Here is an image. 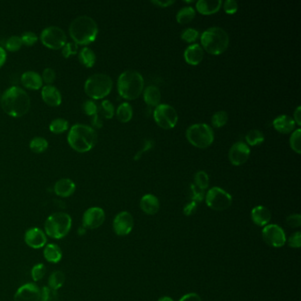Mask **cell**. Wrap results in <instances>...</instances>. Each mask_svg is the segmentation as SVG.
<instances>
[{
	"mask_svg": "<svg viewBox=\"0 0 301 301\" xmlns=\"http://www.w3.org/2000/svg\"><path fill=\"white\" fill-rule=\"evenodd\" d=\"M1 106L5 113L14 118L24 116L30 109V97L22 87L13 86L1 96Z\"/></svg>",
	"mask_w": 301,
	"mask_h": 301,
	"instance_id": "obj_1",
	"label": "cell"
},
{
	"mask_svg": "<svg viewBox=\"0 0 301 301\" xmlns=\"http://www.w3.org/2000/svg\"><path fill=\"white\" fill-rule=\"evenodd\" d=\"M67 142L77 152H88L97 142V134L93 127L84 124H75L70 129Z\"/></svg>",
	"mask_w": 301,
	"mask_h": 301,
	"instance_id": "obj_2",
	"label": "cell"
},
{
	"mask_svg": "<svg viewBox=\"0 0 301 301\" xmlns=\"http://www.w3.org/2000/svg\"><path fill=\"white\" fill-rule=\"evenodd\" d=\"M69 33L75 44L87 45L96 39L98 26L89 16L81 15L71 22Z\"/></svg>",
	"mask_w": 301,
	"mask_h": 301,
	"instance_id": "obj_3",
	"label": "cell"
},
{
	"mask_svg": "<svg viewBox=\"0 0 301 301\" xmlns=\"http://www.w3.org/2000/svg\"><path fill=\"white\" fill-rule=\"evenodd\" d=\"M144 88V80L141 73L127 70L120 74L118 80V91L120 96L127 100H135Z\"/></svg>",
	"mask_w": 301,
	"mask_h": 301,
	"instance_id": "obj_4",
	"label": "cell"
},
{
	"mask_svg": "<svg viewBox=\"0 0 301 301\" xmlns=\"http://www.w3.org/2000/svg\"><path fill=\"white\" fill-rule=\"evenodd\" d=\"M200 42L204 50L209 53L220 55L227 50L230 38L225 29L219 27H212L203 33Z\"/></svg>",
	"mask_w": 301,
	"mask_h": 301,
	"instance_id": "obj_5",
	"label": "cell"
},
{
	"mask_svg": "<svg viewBox=\"0 0 301 301\" xmlns=\"http://www.w3.org/2000/svg\"><path fill=\"white\" fill-rule=\"evenodd\" d=\"M72 228V218L65 212H56L48 217L44 223V232L46 236L55 240L65 238Z\"/></svg>",
	"mask_w": 301,
	"mask_h": 301,
	"instance_id": "obj_6",
	"label": "cell"
},
{
	"mask_svg": "<svg viewBox=\"0 0 301 301\" xmlns=\"http://www.w3.org/2000/svg\"><path fill=\"white\" fill-rule=\"evenodd\" d=\"M112 78L105 73H94L88 77L84 85L85 93L92 99L106 97L113 89Z\"/></svg>",
	"mask_w": 301,
	"mask_h": 301,
	"instance_id": "obj_7",
	"label": "cell"
},
{
	"mask_svg": "<svg viewBox=\"0 0 301 301\" xmlns=\"http://www.w3.org/2000/svg\"><path fill=\"white\" fill-rule=\"evenodd\" d=\"M185 136L192 146L199 149H206L214 142V133L207 124L192 125L186 130Z\"/></svg>",
	"mask_w": 301,
	"mask_h": 301,
	"instance_id": "obj_8",
	"label": "cell"
},
{
	"mask_svg": "<svg viewBox=\"0 0 301 301\" xmlns=\"http://www.w3.org/2000/svg\"><path fill=\"white\" fill-rule=\"evenodd\" d=\"M205 199L208 207L211 208L213 211H226L232 204V195L218 186L212 187L208 191Z\"/></svg>",
	"mask_w": 301,
	"mask_h": 301,
	"instance_id": "obj_9",
	"label": "cell"
},
{
	"mask_svg": "<svg viewBox=\"0 0 301 301\" xmlns=\"http://www.w3.org/2000/svg\"><path fill=\"white\" fill-rule=\"evenodd\" d=\"M40 39L44 46L51 50H59L66 44V35L57 26L47 27L41 33Z\"/></svg>",
	"mask_w": 301,
	"mask_h": 301,
	"instance_id": "obj_10",
	"label": "cell"
},
{
	"mask_svg": "<svg viewBox=\"0 0 301 301\" xmlns=\"http://www.w3.org/2000/svg\"><path fill=\"white\" fill-rule=\"evenodd\" d=\"M154 119L156 123L163 129H171L178 123V113L172 106L159 105L154 111Z\"/></svg>",
	"mask_w": 301,
	"mask_h": 301,
	"instance_id": "obj_11",
	"label": "cell"
},
{
	"mask_svg": "<svg viewBox=\"0 0 301 301\" xmlns=\"http://www.w3.org/2000/svg\"><path fill=\"white\" fill-rule=\"evenodd\" d=\"M261 236L265 243L269 247H282L286 243V235L282 227L277 225H266L261 231Z\"/></svg>",
	"mask_w": 301,
	"mask_h": 301,
	"instance_id": "obj_12",
	"label": "cell"
},
{
	"mask_svg": "<svg viewBox=\"0 0 301 301\" xmlns=\"http://www.w3.org/2000/svg\"><path fill=\"white\" fill-rule=\"evenodd\" d=\"M134 218L127 211L120 212L113 219V231L118 236H127L128 234H130L134 229Z\"/></svg>",
	"mask_w": 301,
	"mask_h": 301,
	"instance_id": "obj_13",
	"label": "cell"
},
{
	"mask_svg": "<svg viewBox=\"0 0 301 301\" xmlns=\"http://www.w3.org/2000/svg\"><path fill=\"white\" fill-rule=\"evenodd\" d=\"M106 221V212L100 207H91L84 212L81 225L87 230H94Z\"/></svg>",
	"mask_w": 301,
	"mask_h": 301,
	"instance_id": "obj_14",
	"label": "cell"
},
{
	"mask_svg": "<svg viewBox=\"0 0 301 301\" xmlns=\"http://www.w3.org/2000/svg\"><path fill=\"white\" fill-rule=\"evenodd\" d=\"M250 149L246 143L241 142H236L229 150V160L233 165L240 166L247 163L250 156Z\"/></svg>",
	"mask_w": 301,
	"mask_h": 301,
	"instance_id": "obj_15",
	"label": "cell"
},
{
	"mask_svg": "<svg viewBox=\"0 0 301 301\" xmlns=\"http://www.w3.org/2000/svg\"><path fill=\"white\" fill-rule=\"evenodd\" d=\"M24 241L27 246L33 249L44 248L47 244V236L42 229L32 227L26 231L24 234Z\"/></svg>",
	"mask_w": 301,
	"mask_h": 301,
	"instance_id": "obj_16",
	"label": "cell"
},
{
	"mask_svg": "<svg viewBox=\"0 0 301 301\" xmlns=\"http://www.w3.org/2000/svg\"><path fill=\"white\" fill-rule=\"evenodd\" d=\"M41 289L35 283H27L16 290L15 301H40Z\"/></svg>",
	"mask_w": 301,
	"mask_h": 301,
	"instance_id": "obj_17",
	"label": "cell"
},
{
	"mask_svg": "<svg viewBox=\"0 0 301 301\" xmlns=\"http://www.w3.org/2000/svg\"><path fill=\"white\" fill-rule=\"evenodd\" d=\"M42 98L48 106H59L62 103V95L57 87L52 85H46L42 88Z\"/></svg>",
	"mask_w": 301,
	"mask_h": 301,
	"instance_id": "obj_18",
	"label": "cell"
},
{
	"mask_svg": "<svg viewBox=\"0 0 301 301\" xmlns=\"http://www.w3.org/2000/svg\"><path fill=\"white\" fill-rule=\"evenodd\" d=\"M251 218L255 225L264 227L269 225V222L271 220V212L265 206H256L252 210Z\"/></svg>",
	"mask_w": 301,
	"mask_h": 301,
	"instance_id": "obj_19",
	"label": "cell"
},
{
	"mask_svg": "<svg viewBox=\"0 0 301 301\" xmlns=\"http://www.w3.org/2000/svg\"><path fill=\"white\" fill-rule=\"evenodd\" d=\"M75 190H76L75 183L70 178H61L55 183V193L62 198H67L73 195Z\"/></svg>",
	"mask_w": 301,
	"mask_h": 301,
	"instance_id": "obj_20",
	"label": "cell"
},
{
	"mask_svg": "<svg viewBox=\"0 0 301 301\" xmlns=\"http://www.w3.org/2000/svg\"><path fill=\"white\" fill-rule=\"evenodd\" d=\"M140 207L145 214L154 216L159 211V199L156 195L148 193V194L142 196L141 202H140Z\"/></svg>",
	"mask_w": 301,
	"mask_h": 301,
	"instance_id": "obj_21",
	"label": "cell"
},
{
	"mask_svg": "<svg viewBox=\"0 0 301 301\" xmlns=\"http://www.w3.org/2000/svg\"><path fill=\"white\" fill-rule=\"evenodd\" d=\"M204 50L199 44H194L185 49L184 57L189 65H199L204 59Z\"/></svg>",
	"mask_w": 301,
	"mask_h": 301,
	"instance_id": "obj_22",
	"label": "cell"
},
{
	"mask_svg": "<svg viewBox=\"0 0 301 301\" xmlns=\"http://www.w3.org/2000/svg\"><path fill=\"white\" fill-rule=\"evenodd\" d=\"M22 82L24 87L37 90L43 87V79L39 73L35 71H27L22 75Z\"/></svg>",
	"mask_w": 301,
	"mask_h": 301,
	"instance_id": "obj_23",
	"label": "cell"
},
{
	"mask_svg": "<svg viewBox=\"0 0 301 301\" xmlns=\"http://www.w3.org/2000/svg\"><path fill=\"white\" fill-rule=\"evenodd\" d=\"M222 5L223 2L221 0H199L196 3V9L202 15H214L220 10Z\"/></svg>",
	"mask_w": 301,
	"mask_h": 301,
	"instance_id": "obj_24",
	"label": "cell"
},
{
	"mask_svg": "<svg viewBox=\"0 0 301 301\" xmlns=\"http://www.w3.org/2000/svg\"><path fill=\"white\" fill-rule=\"evenodd\" d=\"M295 122L293 119L287 115H281L276 118L273 121L274 128L281 134H289L294 130Z\"/></svg>",
	"mask_w": 301,
	"mask_h": 301,
	"instance_id": "obj_25",
	"label": "cell"
},
{
	"mask_svg": "<svg viewBox=\"0 0 301 301\" xmlns=\"http://www.w3.org/2000/svg\"><path fill=\"white\" fill-rule=\"evenodd\" d=\"M61 248L54 243L46 244L44 247V257L50 263H58L62 260Z\"/></svg>",
	"mask_w": 301,
	"mask_h": 301,
	"instance_id": "obj_26",
	"label": "cell"
},
{
	"mask_svg": "<svg viewBox=\"0 0 301 301\" xmlns=\"http://www.w3.org/2000/svg\"><path fill=\"white\" fill-rule=\"evenodd\" d=\"M143 98L149 106H158L161 101V92L156 86H149L143 91Z\"/></svg>",
	"mask_w": 301,
	"mask_h": 301,
	"instance_id": "obj_27",
	"label": "cell"
},
{
	"mask_svg": "<svg viewBox=\"0 0 301 301\" xmlns=\"http://www.w3.org/2000/svg\"><path fill=\"white\" fill-rule=\"evenodd\" d=\"M79 60L80 64L86 66L87 68L93 67L96 60V56L90 48L84 47L80 50L79 53Z\"/></svg>",
	"mask_w": 301,
	"mask_h": 301,
	"instance_id": "obj_28",
	"label": "cell"
},
{
	"mask_svg": "<svg viewBox=\"0 0 301 301\" xmlns=\"http://www.w3.org/2000/svg\"><path fill=\"white\" fill-rule=\"evenodd\" d=\"M65 276L60 270H55L51 273L48 279V286L54 290H58L65 284Z\"/></svg>",
	"mask_w": 301,
	"mask_h": 301,
	"instance_id": "obj_29",
	"label": "cell"
},
{
	"mask_svg": "<svg viewBox=\"0 0 301 301\" xmlns=\"http://www.w3.org/2000/svg\"><path fill=\"white\" fill-rule=\"evenodd\" d=\"M116 115L120 122L127 123L133 118V108L128 103H123L118 107Z\"/></svg>",
	"mask_w": 301,
	"mask_h": 301,
	"instance_id": "obj_30",
	"label": "cell"
},
{
	"mask_svg": "<svg viewBox=\"0 0 301 301\" xmlns=\"http://www.w3.org/2000/svg\"><path fill=\"white\" fill-rule=\"evenodd\" d=\"M195 17V10L192 7L181 8L177 14L176 19L179 24H187Z\"/></svg>",
	"mask_w": 301,
	"mask_h": 301,
	"instance_id": "obj_31",
	"label": "cell"
},
{
	"mask_svg": "<svg viewBox=\"0 0 301 301\" xmlns=\"http://www.w3.org/2000/svg\"><path fill=\"white\" fill-rule=\"evenodd\" d=\"M68 127H69V123L67 120L61 119V118H58V119H55L51 121L49 128L53 134L59 135L67 130Z\"/></svg>",
	"mask_w": 301,
	"mask_h": 301,
	"instance_id": "obj_32",
	"label": "cell"
},
{
	"mask_svg": "<svg viewBox=\"0 0 301 301\" xmlns=\"http://www.w3.org/2000/svg\"><path fill=\"white\" fill-rule=\"evenodd\" d=\"M264 135L262 134V132L257 130V129L249 131L246 135V141H247V144H249L250 146L260 145L264 142Z\"/></svg>",
	"mask_w": 301,
	"mask_h": 301,
	"instance_id": "obj_33",
	"label": "cell"
},
{
	"mask_svg": "<svg viewBox=\"0 0 301 301\" xmlns=\"http://www.w3.org/2000/svg\"><path fill=\"white\" fill-rule=\"evenodd\" d=\"M48 146H49V143L46 139L43 138V137H35L30 142L29 148L33 152L39 154V153L44 152L48 149Z\"/></svg>",
	"mask_w": 301,
	"mask_h": 301,
	"instance_id": "obj_34",
	"label": "cell"
},
{
	"mask_svg": "<svg viewBox=\"0 0 301 301\" xmlns=\"http://www.w3.org/2000/svg\"><path fill=\"white\" fill-rule=\"evenodd\" d=\"M114 106L113 104L110 102L109 100H105L103 101L101 106L98 107V113H100L103 117L106 119H113L114 116Z\"/></svg>",
	"mask_w": 301,
	"mask_h": 301,
	"instance_id": "obj_35",
	"label": "cell"
},
{
	"mask_svg": "<svg viewBox=\"0 0 301 301\" xmlns=\"http://www.w3.org/2000/svg\"><path fill=\"white\" fill-rule=\"evenodd\" d=\"M228 119V113L225 112V111H219L213 115L212 119H211V122H212L213 127L220 128V127H224L226 125Z\"/></svg>",
	"mask_w": 301,
	"mask_h": 301,
	"instance_id": "obj_36",
	"label": "cell"
},
{
	"mask_svg": "<svg viewBox=\"0 0 301 301\" xmlns=\"http://www.w3.org/2000/svg\"><path fill=\"white\" fill-rule=\"evenodd\" d=\"M194 182L195 184L194 185L199 187L202 190H205L209 187V184H210V178H209V175L204 171H199L196 173L194 176Z\"/></svg>",
	"mask_w": 301,
	"mask_h": 301,
	"instance_id": "obj_37",
	"label": "cell"
},
{
	"mask_svg": "<svg viewBox=\"0 0 301 301\" xmlns=\"http://www.w3.org/2000/svg\"><path fill=\"white\" fill-rule=\"evenodd\" d=\"M46 274V267L44 263H37L33 266L31 269V277L35 282H38L44 278Z\"/></svg>",
	"mask_w": 301,
	"mask_h": 301,
	"instance_id": "obj_38",
	"label": "cell"
},
{
	"mask_svg": "<svg viewBox=\"0 0 301 301\" xmlns=\"http://www.w3.org/2000/svg\"><path fill=\"white\" fill-rule=\"evenodd\" d=\"M57 290H52L49 286H44L41 289L40 301H58Z\"/></svg>",
	"mask_w": 301,
	"mask_h": 301,
	"instance_id": "obj_39",
	"label": "cell"
},
{
	"mask_svg": "<svg viewBox=\"0 0 301 301\" xmlns=\"http://www.w3.org/2000/svg\"><path fill=\"white\" fill-rule=\"evenodd\" d=\"M300 135L301 130L300 128H297L296 130L294 131L293 133L290 135V145L291 149L297 153V154H300Z\"/></svg>",
	"mask_w": 301,
	"mask_h": 301,
	"instance_id": "obj_40",
	"label": "cell"
},
{
	"mask_svg": "<svg viewBox=\"0 0 301 301\" xmlns=\"http://www.w3.org/2000/svg\"><path fill=\"white\" fill-rule=\"evenodd\" d=\"M22 46V41L21 37L18 36H12L8 38L6 43V48L9 51H18Z\"/></svg>",
	"mask_w": 301,
	"mask_h": 301,
	"instance_id": "obj_41",
	"label": "cell"
},
{
	"mask_svg": "<svg viewBox=\"0 0 301 301\" xmlns=\"http://www.w3.org/2000/svg\"><path fill=\"white\" fill-rule=\"evenodd\" d=\"M190 198L192 202H195L196 204H199L200 202H203L205 197V192L204 190L197 187L194 184H192L190 186Z\"/></svg>",
	"mask_w": 301,
	"mask_h": 301,
	"instance_id": "obj_42",
	"label": "cell"
},
{
	"mask_svg": "<svg viewBox=\"0 0 301 301\" xmlns=\"http://www.w3.org/2000/svg\"><path fill=\"white\" fill-rule=\"evenodd\" d=\"M199 32L193 29H186L182 32L181 38L187 43H193L195 42L199 37Z\"/></svg>",
	"mask_w": 301,
	"mask_h": 301,
	"instance_id": "obj_43",
	"label": "cell"
},
{
	"mask_svg": "<svg viewBox=\"0 0 301 301\" xmlns=\"http://www.w3.org/2000/svg\"><path fill=\"white\" fill-rule=\"evenodd\" d=\"M82 110H83L85 114L88 116H94L96 113H98V106L93 100H86L82 105Z\"/></svg>",
	"mask_w": 301,
	"mask_h": 301,
	"instance_id": "obj_44",
	"label": "cell"
},
{
	"mask_svg": "<svg viewBox=\"0 0 301 301\" xmlns=\"http://www.w3.org/2000/svg\"><path fill=\"white\" fill-rule=\"evenodd\" d=\"M78 52V44L74 42H69L65 44V46L62 48V55L65 58H69L72 55L76 54Z\"/></svg>",
	"mask_w": 301,
	"mask_h": 301,
	"instance_id": "obj_45",
	"label": "cell"
},
{
	"mask_svg": "<svg viewBox=\"0 0 301 301\" xmlns=\"http://www.w3.org/2000/svg\"><path fill=\"white\" fill-rule=\"evenodd\" d=\"M22 44H25L27 46H32L37 42V36L34 32L27 31L22 35Z\"/></svg>",
	"mask_w": 301,
	"mask_h": 301,
	"instance_id": "obj_46",
	"label": "cell"
},
{
	"mask_svg": "<svg viewBox=\"0 0 301 301\" xmlns=\"http://www.w3.org/2000/svg\"><path fill=\"white\" fill-rule=\"evenodd\" d=\"M42 79L45 83L51 85L54 82L55 79H56V72L51 67H47L43 72Z\"/></svg>",
	"mask_w": 301,
	"mask_h": 301,
	"instance_id": "obj_47",
	"label": "cell"
},
{
	"mask_svg": "<svg viewBox=\"0 0 301 301\" xmlns=\"http://www.w3.org/2000/svg\"><path fill=\"white\" fill-rule=\"evenodd\" d=\"M288 246L292 248H299L301 247V232L292 233L288 239Z\"/></svg>",
	"mask_w": 301,
	"mask_h": 301,
	"instance_id": "obj_48",
	"label": "cell"
},
{
	"mask_svg": "<svg viewBox=\"0 0 301 301\" xmlns=\"http://www.w3.org/2000/svg\"><path fill=\"white\" fill-rule=\"evenodd\" d=\"M287 225L291 228H298L301 226V216L299 214H291L286 218Z\"/></svg>",
	"mask_w": 301,
	"mask_h": 301,
	"instance_id": "obj_49",
	"label": "cell"
},
{
	"mask_svg": "<svg viewBox=\"0 0 301 301\" xmlns=\"http://www.w3.org/2000/svg\"><path fill=\"white\" fill-rule=\"evenodd\" d=\"M238 3L235 0H226L224 3V9L225 13L228 15H233L238 11Z\"/></svg>",
	"mask_w": 301,
	"mask_h": 301,
	"instance_id": "obj_50",
	"label": "cell"
},
{
	"mask_svg": "<svg viewBox=\"0 0 301 301\" xmlns=\"http://www.w3.org/2000/svg\"><path fill=\"white\" fill-rule=\"evenodd\" d=\"M197 208H198V204H196L195 202H192V200H191V202L188 203V204H185V206L184 207V210H183L184 215L186 216V217H190V216H192V215H193L194 213H195L196 211H197Z\"/></svg>",
	"mask_w": 301,
	"mask_h": 301,
	"instance_id": "obj_51",
	"label": "cell"
},
{
	"mask_svg": "<svg viewBox=\"0 0 301 301\" xmlns=\"http://www.w3.org/2000/svg\"><path fill=\"white\" fill-rule=\"evenodd\" d=\"M153 146H154V142H153V141H151V140L146 141V142H144V145L142 147V149H141V150L135 155V160H138L139 158L142 156L143 153L147 152V151H149V149H152Z\"/></svg>",
	"mask_w": 301,
	"mask_h": 301,
	"instance_id": "obj_52",
	"label": "cell"
},
{
	"mask_svg": "<svg viewBox=\"0 0 301 301\" xmlns=\"http://www.w3.org/2000/svg\"><path fill=\"white\" fill-rule=\"evenodd\" d=\"M178 301H203V299L198 294L190 292V293L185 294L183 297H180V299Z\"/></svg>",
	"mask_w": 301,
	"mask_h": 301,
	"instance_id": "obj_53",
	"label": "cell"
},
{
	"mask_svg": "<svg viewBox=\"0 0 301 301\" xmlns=\"http://www.w3.org/2000/svg\"><path fill=\"white\" fill-rule=\"evenodd\" d=\"M151 3L155 6L160 7V8H168L172 4H174L175 1L173 0H165V1H159V0H154L151 1Z\"/></svg>",
	"mask_w": 301,
	"mask_h": 301,
	"instance_id": "obj_54",
	"label": "cell"
},
{
	"mask_svg": "<svg viewBox=\"0 0 301 301\" xmlns=\"http://www.w3.org/2000/svg\"><path fill=\"white\" fill-rule=\"evenodd\" d=\"M91 124H92V126L95 127V128H102L103 120H101V118L99 116V113H96L95 115L93 116Z\"/></svg>",
	"mask_w": 301,
	"mask_h": 301,
	"instance_id": "obj_55",
	"label": "cell"
},
{
	"mask_svg": "<svg viewBox=\"0 0 301 301\" xmlns=\"http://www.w3.org/2000/svg\"><path fill=\"white\" fill-rule=\"evenodd\" d=\"M294 122L295 124H297L298 127L301 126V107L300 106H297V109L295 110L294 112Z\"/></svg>",
	"mask_w": 301,
	"mask_h": 301,
	"instance_id": "obj_56",
	"label": "cell"
},
{
	"mask_svg": "<svg viewBox=\"0 0 301 301\" xmlns=\"http://www.w3.org/2000/svg\"><path fill=\"white\" fill-rule=\"evenodd\" d=\"M7 61V51L4 48L0 47V68Z\"/></svg>",
	"mask_w": 301,
	"mask_h": 301,
	"instance_id": "obj_57",
	"label": "cell"
},
{
	"mask_svg": "<svg viewBox=\"0 0 301 301\" xmlns=\"http://www.w3.org/2000/svg\"><path fill=\"white\" fill-rule=\"evenodd\" d=\"M86 232H87V229L83 227L82 225H81L80 228L78 229V231H77V233H78L80 236H83L84 234H86Z\"/></svg>",
	"mask_w": 301,
	"mask_h": 301,
	"instance_id": "obj_58",
	"label": "cell"
},
{
	"mask_svg": "<svg viewBox=\"0 0 301 301\" xmlns=\"http://www.w3.org/2000/svg\"><path fill=\"white\" fill-rule=\"evenodd\" d=\"M157 301H174L173 298L169 296H163V297H159Z\"/></svg>",
	"mask_w": 301,
	"mask_h": 301,
	"instance_id": "obj_59",
	"label": "cell"
},
{
	"mask_svg": "<svg viewBox=\"0 0 301 301\" xmlns=\"http://www.w3.org/2000/svg\"><path fill=\"white\" fill-rule=\"evenodd\" d=\"M0 100H1V95H0Z\"/></svg>",
	"mask_w": 301,
	"mask_h": 301,
	"instance_id": "obj_60",
	"label": "cell"
}]
</instances>
